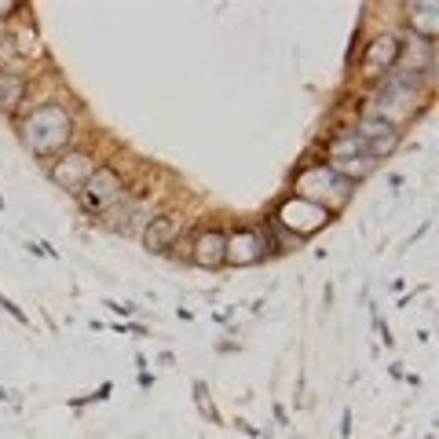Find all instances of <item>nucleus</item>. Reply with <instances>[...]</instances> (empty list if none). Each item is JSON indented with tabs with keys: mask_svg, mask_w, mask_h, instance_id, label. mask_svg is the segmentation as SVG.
<instances>
[{
	"mask_svg": "<svg viewBox=\"0 0 439 439\" xmlns=\"http://www.w3.org/2000/svg\"><path fill=\"white\" fill-rule=\"evenodd\" d=\"M81 205L88 213H102L110 201H117L121 198V179H117V172L114 169H95L92 172V179L81 187Z\"/></svg>",
	"mask_w": 439,
	"mask_h": 439,
	"instance_id": "obj_1",
	"label": "nucleus"
},
{
	"mask_svg": "<svg viewBox=\"0 0 439 439\" xmlns=\"http://www.w3.org/2000/svg\"><path fill=\"white\" fill-rule=\"evenodd\" d=\"M268 242L256 235V231H242V235H235L227 242V260L231 264H256L264 256Z\"/></svg>",
	"mask_w": 439,
	"mask_h": 439,
	"instance_id": "obj_2",
	"label": "nucleus"
},
{
	"mask_svg": "<svg viewBox=\"0 0 439 439\" xmlns=\"http://www.w3.org/2000/svg\"><path fill=\"white\" fill-rule=\"evenodd\" d=\"M92 172H95V165L85 158V154H73V158H66V169H55V179H59L66 191L81 194V187L92 179Z\"/></svg>",
	"mask_w": 439,
	"mask_h": 439,
	"instance_id": "obj_3",
	"label": "nucleus"
},
{
	"mask_svg": "<svg viewBox=\"0 0 439 439\" xmlns=\"http://www.w3.org/2000/svg\"><path fill=\"white\" fill-rule=\"evenodd\" d=\"M227 260V238L220 235V231H209V235H201L194 242V264L201 268H220Z\"/></svg>",
	"mask_w": 439,
	"mask_h": 439,
	"instance_id": "obj_4",
	"label": "nucleus"
},
{
	"mask_svg": "<svg viewBox=\"0 0 439 439\" xmlns=\"http://www.w3.org/2000/svg\"><path fill=\"white\" fill-rule=\"evenodd\" d=\"M399 55V44H396V37H381V41H374V48L366 51V77H377L381 73V63L388 66L392 59Z\"/></svg>",
	"mask_w": 439,
	"mask_h": 439,
	"instance_id": "obj_5",
	"label": "nucleus"
},
{
	"mask_svg": "<svg viewBox=\"0 0 439 439\" xmlns=\"http://www.w3.org/2000/svg\"><path fill=\"white\" fill-rule=\"evenodd\" d=\"M179 235V220L176 216H162V220H154L150 227H147V249H169L172 245V238Z\"/></svg>",
	"mask_w": 439,
	"mask_h": 439,
	"instance_id": "obj_6",
	"label": "nucleus"
},
{
	"mask_svg": "<svg viewBox=\"0 0 439 439\" xmlns=\"http://www.w3.org/2000/svg\"><path fill=\"white\" fill-rule=\"evenodd\" d=\"M22 95V81L15 73H4V81H0V107H15Z\"/></svg>",
	"mask_w": 439,
	"mask_h": 439,
	"instance_id": "obj_7",
	"label": "nucleus"
},
{
	"mask_svg": "<svg viewBox=\"0 0 439 439\" xmlns=\"http://www.w3.org/2000/svg\"><path fill=\"white\" fill-rule=\"evenodd\" d=\"M0 307H4V312H8V315H15V319H18V322H26V315H22V312H18V307H15V304H11V300H8V297H4V293H0Z\"/></svg>",
	"mask_w": 439,
	"mask_h": 439,
	"instance_id": "obj_8",
	"label": "nucleus"
},
{
	"mask_svg": "<svg viewBox=\"0 0 439 439\" xmlns=\"http://www.w3.org/2000/svg\"><path fill=\"white\" fill-rule=\"evenodd\" d=\"M107 307H110L114 315H121V319H125V315H132V304H117V300H107Z\"/></svg>",
	"mask_w": 439,
	"mask_h": 439,
	"instance_id": "obj_9",
	"label": "nucleus"
},
{
	"mask_svg": "<svg viewBox=\"0 0 439 439\" xmlns=\"http://www.w3.org/2000/svg\"><path fill=\"white\" fill-rule=\"evenodd\" d=\"M351 432V410H344V425H341V435H348Z\"/></svg>",
	"mask_w": 439,
	"mask_h": 439,
	"instance_id": "obj_10",
	"label": "nucleus"
}]
</instances>
